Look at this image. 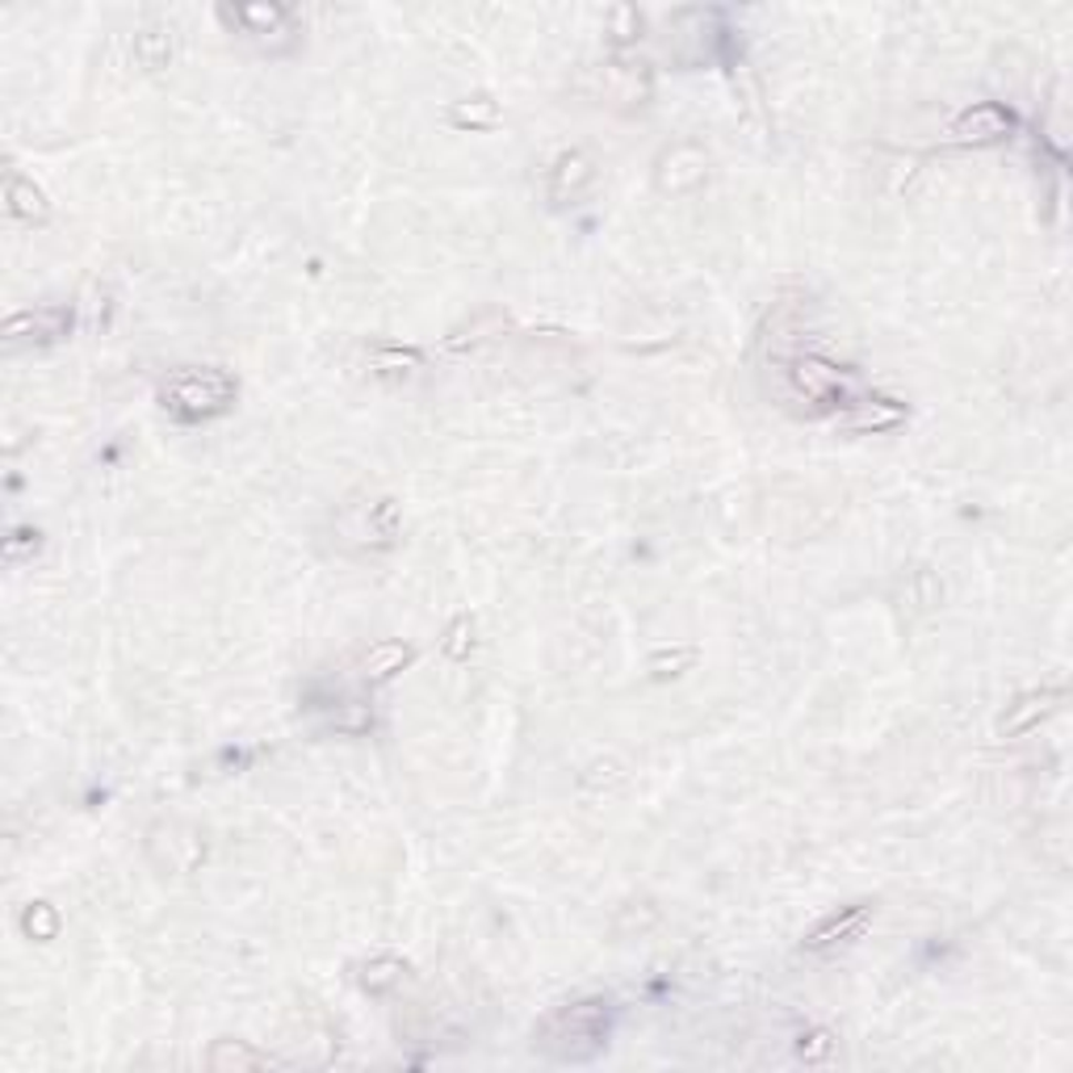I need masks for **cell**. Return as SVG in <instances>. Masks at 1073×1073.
<instances>
[{
	"instance_id": "cell-1",
	"label": "cell",
	"mask_w": 1073,
	"mask_h": 1073,
	"mask_svg": "<svg viewBox=\"0 0 1073 1073\" xmlns=\"http://www.w3.org/2000/svg\"><path fill=\"white\" fill-rule=\"evenodd\" d=\"M613 1032V1011L604 999H579L566 1002L558 1011H549L537 1032H533V1049L546 1053L549 1061H591L608 1044Z\"/></svg>"
},
{
	"instance_id": "cell-2",
	"label": "cell",
	"mask_w": 1073,
	"mask_h": 1073,
	"mask_svg": "<svg viewBox=\"0 0 1073 1073\" xmlns=\"http://www.w3.org/2000/svg\"><path fill=\"white\" fill-rule=\"evenodd\" d=\"M235 403V377L223 370H181L164 386V407L176 419H210Z\"/></svg>"
},
{
	"instance_id": "cell-3",
	"label": "cell",
	"mask_w": 1073,
	"mask_h": 1073,
	"mask_svg": "<svg viewBox=\"0 0 1073 1073\" xmlns=\"http://www.w3.org/2000/svg\"><path fill=\"white\" fill-rule=\"evenodd\" d=\"M1011 131H1015V118L1002 110L999 101H985V105L964 110L961 118L952 122L948 139L961 143V148H990V143H1002Z\"/></svg>"
},
{
	"instance_id": "cell-4",
	"label": "cell",
	"mask_w": 1073,
	"mask_h": 1073,
	"mask_svg": "<svg viewBox=\"0 0 1073 1073\" xmlns=\"http://www.w3.org/2000/svg\"><path fill=\"white\" fill-rule=\"evenodd\" d=\"M72 332V311L68 306H38V311H18L4 323V344H55Z\"/></svg>"
},
{
	"instance_id": "cell-5",
	"label": "cell",
	"mask_w": 1073,
	"mask_h": 1073,
	"mask_svg": "<svg viewBox=\"0 0 1073 1073\" xmlns=\"http://www.w3.org/2000/svg\"><path fill=\"white\" fill-rule=\"evenodd\" d=\"M709 176V155L697 143H679V148L662 151L659 169H655V185L662 193H688V189L705 185Z\"/></svg>"
},
{
	"instance_id": "cell-6",
	"label": "cell",
	"mask_w": 1073,
	"mask_h": 1073,
	"mask_svg": "<svg viewBox=\"0 0 1073 1073\" xmlns=\"http://www.w3.org/2000/svg\"><path fill=\"white\" fill-rule=\"evenodd\" d=\"M1065 700V692L1061 688H1044V692H1028V697H1019L1006 713H1002L999 721V735L1002 738H1015V735H1028V730H1036L1044 717L1056 713V705Z\"/></svg>"
},
{
	"instance_id": "cell-7",
	"label": "cell",
	"mask_w": 1073,
	"mask_h": 1073,
	"mask_svg": "<svg viewBox=\"0 0 1073 1073\" xmlns=\"http://www.w3.org/2000/svg\"><path fill=\"white\" fill-rule=\"evenodd\" d=\"M872 923V905L868 902H856L848 905V910H839V914H830L822 927H813L810 935H806V948L810 952H827V948H839V943L856 940L864 927Z\"/></svg>"
},
{
	"instance_id": "cell-8",
	"label": "cell",
	"mask_w": 1073,
	"mask_h": 1073,
	"mask_svg": "<svg viewBox=\"0 0 1073 1073\" xmlns=\"http://www.w3.org/2000/svg\"><path fill=\"white\" fill-rule=\"evenodd\" d=\"M792 382H797V391H806L813 403H830V398H839L843 391H848L843 370H834V365L822 357L797 361V365H792Z\"/></svg>"
},
{
	"instance_id": "cell-9",
	"label": "cell",
	"mask_w": 1073,
	"mask_h": 1073,
	"mask_svg": "<svg viewBox=\"0 0 1073 1073\" xmlns=\"http://www.w3.org/2000/svg\"><path fill=\"white\" fill-rule=\"evenodd\" d=\"M591 176H596V169H591L587 151H563L554 160V169H549V198L554 202H570V198H579L591 185Z\"/></svg>"
},
{
	"instance_id": "cell-10",
	"label": "cell",
	"mask_w": 1073,
	"mask_h": 1073,
	"mask_svg": "<svg viewBox=\"0 0 1073 1073\" xmlns=\"http://www.w3.org/2000/svg\"><path fill=\"white\" fill-rule=\"evenodd\" d=\"M407 662H412V646H403V641H395V638L374 641V646L365 650V659H361V676H365V684H386V679H395Z\"/></svg>"
},
{
	"instance_id": "cell-11",
	"label": "cell",
	"mask_w": 1073,
	"mask_h": 1073,
	"mask_svg": "<svg viewBox=\"0 0 1073 1073\" xmlns=\"http://www.w3.org/2000/svg\"><path fill=\"white\" fill-rule=\"evenodd\" d=\"M4 206H9V214L21 219V223H47V219H51L47 193H42L34 181H26V176H9V181H4Z\"/></svg>"
},
{
	"instance_id": "cell-12",
	"label": "cell",
	"mask_w": 1073,
	"mask_h": 1073,
	"mask_svg": "<svg viewBox=\"0 0 1073 1073\" xmlns=\"http://www.w3.org/2000/svg\"><path fill=\"white\" fill-rule=\"evenodd\" d=\"M905 419V407L902 403H893V398H864V403H856V412H851V428L856 433H889V428H898Z\"/></svg>"
},
{
	"instance_id": "cell-13",
	"label": "cell",
	"mask_w": 1073,
	"mask_h": 1073,
	"mask_svg": "<svg viewBox=\"0 0 1073 1073\" xmlns=\"http://www.w3.org/2000/svg\"><path fill=\"white\" fill-rule=\"evenodd\" d=\"M210 1070H264V1065H277L269 1053H256V1049H247L244 1040H214V1049H210L206 1056Z\"/></svg>"
},
{
	"instance_id": "cell-14",
	"label": "cell",
	"mask_w": 1073,
	"mask_h": 1073,
	"mask_svg": "<svg viewBox=\"0 0 1073 1073\" xmlns=\"http://www.w3.org/2000/svg\"><path fill=\"white\" fill-rule=\"evenodd\" d=\"M449 118L453 126H462V131H490L499 122V105L490 97H466V101L453 105Z\"/></svg>"
},
{
	"instance_id": "cell-15",
	"label": "cell",
	"mask_w": 1073,
	"mask_h": 1073,
	"mask_svg": "<svg viewBox=\"0 0 1073 1073\" xmlns=\"http://www.w3.org/2000/svg\"><path fill=\"white\" fill-rule=\"evenodd\" d=\"M134 55H139V63L148 68V72H160L164 63L172 59V30H143V34L134 38Z\"/></svg>"
},
{
	"instance_id": "cell-16",
	"label": "cell",
	"mask_w": 1073,
	"mask_h": 1073,
	"mask_svg": "<svg viewBox=\"0 0 1073 1073\" xmlns=\"http://www.w3.org/2000/svg\"><path fill=\"white\" fill-rule=\"evenodd\" d=\"M403 978H407V964L398 961V956H377V961H370L365 969H361V985H365L370 994H386V990H395Z\"/></svg>"
},
{
	"instance_id": "cell-17",
	"label": "cell",
	"mask_w": 1073,
	"mask_h": 1073,
	"mask_svg": "<svg viewBox=\"0 0 1073 1073\" xmlns=\"http://www.w3.org/2000/svg\"><path fill=\"white\" fill-rule=\"evenodd\" d=\"M223 18H235L247 26V34H269V30H277L285 21V9H277V4H244V9H223Z\"/></svg>"
},
{
	"instance_id": "cell-18",
	"label": "cell",
	"mask_w": 1073,
	"mask_h": 1073,
	"mask_svg": "<svg viewBox=\"0 0 1073 1073\" xmlns=\"http://www.w3.org/2000/svg\"><path fill=\"white\" fill-rule=\"evenodd\" d=\"M21 931H26L30 940H55V931H59L55 905H47V902L26 905V914H21Z\"/></svg>"
},
{
	"instance_id": "cell-19",
	"label": "cell",
	"mask_w": 1073,
	"mask_h": 1073,
	"mask_svg": "<svg viewBox=\"0 0 1073 1073\" xmlns=\"http://www.w3.org/2000/svg\"><path fill=\"white\" fill-rule=\"evenodd\" d=\"M370 365H374L377 374H412V370L424 365V357L415 348H374L370 353Z\"/></svg>"
},
{
	"instance_id": "cell-20",
	"label": "cell",
	"mask_w": 1073,
	"mask_h": 1073,
	"mask_svg": "<svg viewBox=\"0 0 1073 1073\" xmlns=\"http://www.w3.org/2000/svg\"><path fill=\"white\" fill-rule=\"evenodd\" d=\"M441 650L449 655V659H470V650H474V617L470 613H462L457 621L445 629V641H441Z\"/></svg>"
},
{
	"instance_id": "cell-21",
	"label": "cell",
	"mask_w": 1073,
	"mask_h": 1073,
	"mask_svg": "<svg viewBox=\"0 0 1073 1073\" xmlns=\"http://www.w3.org/2000/svg\"><path fill=\"white\" fill-rule=\"evenodd\" d=\"M42 546L38 528H13L4 537V563H21V558H34V549Z\"/></svg>"
},
{
	"instance_id": "cell-22",
	"label": "cell",
	"mask_w": 1073,
	"mask_h": 1073,
	"mask_svg": "<svg viewBox=\"0 0 1073 1073\" xmlns=\"http://www.w3.org/2000/svg\"><path fill=\"white\" fill-rule=\"evenodd\" d=\"M608 21H613V38H617V42H629V38H638V30H641V13L638 9H629V4H617V9L608 13Z\"/></svg>"
},
{
	"instance_id": "cell-23",
	"label": "cell",
	"mask_w": 1073,
	"mask_h": 1073,
	"mask_svg": "<svg viewBox=\"0 0 1073 1073\" xmlns=\"http://www.w3.org/2000/svg\"><path fill=\"white\" fill-rule=\"evenodd\" d=\"M830 1044H834L830 1032H810V1044L801 1040V1056H806V1061H822V1056L830 1053Z\"/></svg>"
},
{
	"instance_id": "cell-24",
	"label": "cell",
	"mask_w": 1073,
	"mask_h": 1073,
	"mask_svg": "<svg viewBox=\"0 0 1073 1073\" xmlns=\"http://www.w3.org/2000/svg\"><path fill=\"white\" fill-rule=\"evenodd\" d=\"M692 659H697V650H692V646H679L676 655H667V650H659V655L650 659V667H655V671H659V667H667V662H671V667H684V662H692Z\"/></svg>"
}]
</instances>
